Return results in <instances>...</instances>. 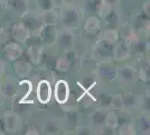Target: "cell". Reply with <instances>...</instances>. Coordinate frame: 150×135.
Returning <instances> with one entry per match:
<instances>
[{"label": "cell", "instance_id": "cell-24", "mask_svg": "<svg viewBox=\"0 0 150 135\" xmlns=\"http://www.w3.org/2000/svg\"><path fill=\"white\" fill-rule=\"evenodd\" d=\"M137 133L142 135H148L150 133V118L149 113L142 111L137 119Z\"/></svg>", "mask_w": 150, "mask_h": 135}, {"label": "cell", "instance_id": "cell-31", "mask_svg": "<svg viewBox=\"0 0 150 135\" xmlns=\"http://www.w3.org/2000/svg\"><path fill=\"white\" fill-rule=\"evenodd\" d=\"M55 68L61 72H69L72 69V64L69 61V59L65 55H62L59 58H57L56 63H55Z\"/></svg>", "mask_w": 150, "mask_h": 135}, {"label": "cell", "instance_id": "cell-19", "mask_svg": "<svg viewBox=\"0 0 150 135\" xmlns=\"http://www.w3.org/2000/svg\"><path fill=\"white\" fill-rule=\"evenodd\" d=\"M102 4H103V0H80L79 8L82 14L86 16H91V15L99 16Z\"/></svg>", "mask_w": 150, "mask_h": 135}, {"label": "cell", "instance_id": "cell-28", "mask_svg": "<svg viewBox=\"0 0 150 135\" xmlns=\"http://www.w3.org/2000/svg\"><path fill=\"white\" fill-rule=\"evenodd\" d=\"M130 49H131V53L138 56H142L149 50V42H147L146 39H139L130 45Z\"/></svg>", "mask_w": 150, "mask_h": 135}, {"label": "cell", "instance_id": "cell-5", "mask_svg": "<svg viewBox=\"0 0 150 135\" xmlns=\"http://www.w3.org/2000/svg\"><path fill=\"white\" fill-rule=\"evenodd\" d=\"M20 84L13 76H7L0 79V94L4 99L13 100L19 94Z\"/></svg>", "mask_w": 150, "mask_h": 135}, {"label": "cell", "instance_id": "cell-37", "mask_svg": "<svg viewBox=\"0 0 150 135\" xmlns=\"http://www.w3.org/2000/svg\"><path fill=\"white\" fill-rule=\"evenodd\" d=\"M50 1H52L54 9H57V10H59L62 7H64L67 4V0H50Z\"/></svg>", "mask_w": 150, "mask_h": 135}, {"label": "cell", "instance_id": "cell-32", "mask_svg": "<svg viewBox=\"0 0 150 135\" xmlns=\"http://www.w3.org/2000/svg\"><path fill=\"white\" fill-rule=\"evenodd\" d=\"M119 134L122 135H134L137 134V129L134 124L131 122H125L121 126L119 127Z\"/></svg>", "mask_w": 150, "mask_h": 135}, {"label": "cell", "instance_id": "cell-13", "mask_svg": "<svg viewBox=\"0 0 150 135\" xmlns=\"http://www.w3.org/2000/svg\"><path fill=\"white\" fill-rule=\"evenodd\" d=\"M105 108L96 107L88 116V127L93 132L102 133L104 129V117L106 114Z\"/></svg>", "mask_w": 150, "mask_h": 135}, {"label": "cell", "instance_id": "cell-7", "mask_svg": "<svg viewBox=\"0 0 150 135\" xmlns=\"http://www.w3.org/2000/svg\"><path fill=\"white\" fill-rule=\"evenodd\" d=\"M138 70L130 64H123L121 66H117L115 72V80H118L120 84L125 86H132L137 82Z\"/></svg>", "mask_w": 150, "mask_h": 135}, {"label": "cell", "instance_id": "cell-17", "mask_svg": "<svg viewBox=\"0 0 150 135\" xmlns=\"http://www.w3.org/2000/svg\"><path fill=\"white\" fill-rule=\"evenodd\" d=\"M4 56L5 60L9 62H15L23 56L24 54V49L21 44H19L17 42H8L4 46Z\"/></svg>", "mask_w": 150, "mask_h": 135}, {"label": "cell", "instance_id": "cell-2", "mask_svg": "<svg viewBox=\"0 0 150 135\" xmlns=\"http://www.w3.org/2000/svg\"><path fill=\"white\" fill-rule=\"evenodd\" d=\"M101 21L105 27L118 28L122 23V14L118 6H111L103 1L99 13Z\"/></svg>", "mask_w": 150, "mask_h": 135}, {"label": "cell", "instance_id": "cell-23", "mask_svg": "<svg viewBox=\"0 0 150 135\" xmlns=\"http://www.w3.org/2000/svg\"><path fill=\"white\" fill-rule=\"evenodd\" d=\"M15 72H16V76L21 79H27L31 74L33 72V65L31 63L27 62V61H15Z\"/></svg>", "mask_w": 150, "mask_h": 135}, {"label": "cell", "instance_id": "cell-6", "mask_svg": "<svg viewBox=\"0 0 150 135\" xmlns=\"http://www.w3.org/2000/svg\"><path fill=\"white\" fill-rule=\"evenodd\" d=\"M20 19H21V23L28 28L31 36H36L39 28L43 25V23L40 20V14L37 9L34 10V9L29 8L28 10H26L25 13L20 15Z\"/></svg>", "mask_w": 150, "mask_h": 135}, {"label": "cell", "instance_id": "cell-20", "mask_svg": "<svg viewBox=\"0 0 150 135\" xmlns=\"http://www.w3.org/2000/svg\"><path fill=\"white\" fill-rule=\"evenodd\" d=\"M115 72H117V66H113L110 63H100V66L96 71V76L103 82L109 84L115 80Z\"/></svg>", "mask_w": 150, "mask_h": 135}, {"label": "cell", "instance_id": "cell-16", "mask_svg": "<svg viewBox=\"0 0 150 135\" xmlns=\"http://www.w3.org/2000/svg\"><path fill=\"white\" fill-rule=\"evenodd\" d=\"M63 129H64L63 122L55 117H48L42 123L39 133L46 135H56L61 134Z\"/></svg>", "mask_w": 150, "mask_h": 135}, {"label": "cell", "instance_id": "cell-39", "mask_svg": "<svg viewBox=\"0 0 150 135\" xmlns=\"http://www.w3.org/2000/svg\"><path fill=\"white\" fill-rule=\"evenodd\" d=\"M6 70H7V64L5 61H2V60H0V79L5 76V73H6Z\"/></svg>", "mask_w": 150, "mask_h": 135}, {"label": "cell", "instance_id": "cell-40", "mask_svg": "<svg viewBox=\"0 0 150 135\" xmlns=\"http://www.w3.org/2000/svg\"><path fill=\"white\" fill-rule=\"evenodd\" d=\"M25 134H27V135H29V134L37 135V134H40V133H39V129H37L35 126H29V127L27 129V131L25 132Z\"/></svg>", "mask_w": 150, "mask_h": 135}, {"label": "cell", "instance_id": "cell-43", "mask_svg": "<svg viewBox=\"0 0 150 135\" xmlns=\"http://www.w3.org/2000/svg\"><path fill=\"white\" fill-rule=\"evenodd\" d=\"M2 99H4V98L1 97V94H0V106H1V103H2Z\"/></svg>", "mask_w": 150, "mask_h": 135}, {"label": "cell", "instance_id": "cell-18", "mask_svg": "<svg viewBox=\"0 0 150 135\" xmlns=\"http://www.w3.org/2000/svg\"><path fill=\"white\" fill-rule=\"evenodd\" d=\"M10 36H11V39L15 42L24 45L31 37V34L28 31V28L20 21V23H17V24L13 25L11 29H10Z\"/></svg>", "mask_w": 150, "mask_h": 135}, {"label": "cell", "instance_id": "cell-3", "mask_svg": "<svg viewBox=\"0 0 150 135\" xmlns=\"http://www.w3.org/2000/svg\"><path fill=\"white\" fill-rule=\"evenodd\" d=\"M113 45L104 42L101 37L95 41L91 46V55L92 59L99 63H111L112 60Z\"/></svg>", "mask_w": 150, "mask_h": 135}, {"label": "cell", "instance_id": "cell-21", "mask_svg": "<svg viewBox=\"0 0 150 135\" xmlns=\"http://www.w3.org/2000/svg\"><path fill=\"white\" fill-rule=\"evenodd\" d=\"M43 47L44 46L39 42L38 37L36 42H33L30 45H28L27 53H28V56L30 59L33 64L38 65L42 62V59H43Z\"/></svg>", "mask_w": 150, "mask_h": 135}, {"label": "cell", "instance_id": "cell-1", "mask_svg": "<svg viewBox=\"0 0 150 135\" xmlns=\"http://www.w3.org/2000/svg\"><path fill=\"white\" fill-rule=\"evenodd\" d=\"M82 21V11L74 2H67L58 10V24L63 28L77 29Z\"/></svg>", "mask_w": 150, "mask_h": 135}, {"label": "cell", "instance_id": "cell-10", "mask_svg": "<svg viewBox=\"0 0 150 135\" xmlns=\"http://www.w3.org/2000/svg\"><path fill=\"white\" fill-rule=\"evenodd\" d=\"M2 121L7 133H17L23 127V118L13 110H6L2 115Z\"/></svg>", "mask_w": 150, "mask_h": 135}, {"label": "cell", "instance_id": "cell-35", "mask_svg": "<svg viewBox=\"0 0 150 135\" xmlns=\"http://www.w3.org/2000/svg\"><path fill=\"white\" fill-rule=\"evenodd\" d=\"M10 39V33L6 27H0V45H5Z\"/></svg>", "mask_w": 150, "mask_h": 135}, {"label": "cell", "instance_id": "cell-4", "mask_svg": "<svg viewBox=\"0 0 150 135\" xmlns=\"http://www.w3.org/2000/svg\"><path fill=\"white\" fill-rule=\"evenodd\" d=\"M101 26H102V21L100 17L95 15L88 16V18L84 21L83 33L86 36L88 41L91 42V44H93L95 41H98L101 37Z\"/></svg>", "mask_w": 150, "mask_h": 135}, {"label": "cell", "instance_id": "cell-36", "mask_svg": "<svg viewBox=\"0 0 150 135\" xmlns=\"http://www.w3.org/2000/svg\"><path fill=\"white\" fill-rule=\"evenodd\" d=\"M74 131L76 134H91V133H93L88 126H84V125H77L74 129Z\"/></svg>", "mask_w": 150, "mask_h": 135}, {"label": "cell", "instance_id": "cell-25", "mask_svg": "<svg viewBox=\"0 0 150 135\" xmlns=\"http://www.w3.org/2000/svg\"><path fill=\"white\" fill-rule=\"evenodd\" d=\"M101 39H103L104 42L111 45L115 44L120 39V34L118 28L106 27L104 31H101Z\"/></svg>", "mask_w": 150, "mask_h": 135}, {"label": "cell", "instance_id": "cell-8", "mask_svg": "<svg viewBox=\"0 0 150 135\" xmlns=\"http://www.w3.org/2000/svg\"><path fill=\"white\" fill-rule=\"evenodd\" d=\"M75 43H76V35L74 33V29L63 28V27L58 29L55 45H57V47L59 50L67 51L71 49H74Z\"/></svg>", "mask_w": 150, "mask_h": 135}, {"label": "cell", "instance_id": "cell-15", "mask_svg": "<svg viewBox=\"0 0 150 135\" xmlns=\"http://www.w3.org/2000/svg\"><path fill=\"white\" fill-rule=\"evenodd\" d=\"M123 98V109L122 113H132L134 110H138L142 107V101L144 98L134 94V92H125L122 95Z\"/></svg>", "mask_w": 150, "mask_h": 135}, {"label": "cell", "instance_id": "cell-29", "mask_svg": "<svg viewBox=\"0 0 150 135\" xmlns=\"http://www.w3.org/2000/svg\"><path fill=\"white\" fill-rule=\"evenodd\" d=\"M109 109L114 111H122L123 109V98L121 94H114L111 96L110 103H109Z\"/></svg>", "mask_w": 150, "mask_h": 135}, {"label": "cell", "instance_id": "cell-14", "mask_svg": "<svg viewBox=\"0 0 150 135\" xmlns=\"http://www.w3.org/2000/svg\"><path fill=\"white\" fill-rule=\"evenodd\" d=\"M53 97V87L48 80H39L36 87V98L42 105H47L50 103Z\"/></svg>", "mask_w": 150, "mask_h": 135}, {"label": "cell", "instance_id": "cell-42", "mask_svg": "<svg viewBox=\"0 0 150 135\" xmlns=\"http://www.w3.org/2000/svg\"><path fill=\"white\" fill-rule=\"evenodd\" d=\"M6 131H5V125H4V121H2V117H0V135L5 134Z\"/></svg>", "mask_w": 150, "mask_h": 135}, {"label": "cell", "instance_id": "cell-12", "mask_svg": "<svg viewBox=\"0 0 150 135\" xmlns=\"http://www.w3.org/2000/svg\"><path fill=\"white\" fill-rule=\"evenodd\" d=\"M131 55L132 53L130 45L128 44L125 39H121V41L119 39L115 44H113L112 60L114 62H118V63L125 62L131 58Z\"/></svg>", "mask_w": 150, "mask_h": 135}, {"label": "cell", "instance_id": "cell-27", "mask_svg": "<svg viewBox=\"0 0 150 135\" xmlns=\"http://www.w3.org/2000/svg\"><path fill=\"white\" fill-rule=\"evenodd\" d=\"M40 14V20L43 25H56L58 26V10L52 9L48 11H44Z\"/></svg>", "mask_w": 150, "mask_h": 135}, {"label": "cell", "instance_id": "cell-30", "mask_svg": "<svg viewBox=\"0 0 150 135\" xmlns=\"http://www.w3.org/2000/svg\"><path fill=\"white\" fill-rule=\"evenodd\" d=\"M138 78L144 82V84H149L150 81V68H149V61H146L144 64L139 68L138 71Z\"/></svg>", "mask_w": 150, "mask_h": 135}, {"label": "cell", "instance_id": "cell-11", "mask_svg": "<svg viewBox=\"0 0 150 135\" xmlns=\"http://www.w3.org/2000/svg\"><path fill=\"white\" fill-rule=\"evenodd\" d=\"M53 96H54L57 104H59L62 106L65 105L69 100V97H71V89H69V82L64 79L57 80L54 84Z\"/></svg>", "mask_w": 150, "mask_h": 135}, {"label": "cell", "instance_id": "cell-22", "mask_svg": "<svg viewBox=\"0 0 150 135\" xmlns=\"http://www.w3.org/2000/svg\"><path fill=\"white\" fill-rule=\"evenodd\" d=\"M29 4L30 0H5L6 9L19 16L29 9Z\"/></svg>", "mask_w": 150, "mask_h": 135}, {"label": "cell", "instance_id": "cell-33", "mask_svg": "<svg viewBox=\"0 0 150 135\" xmlns=\"http://www.w3.org/2000/svg\"><path fill=\"white\" fill-rule=\"evenodd\" d=\"M34 1L36 5V9L39 13H44V11H48V10L54 9L50 0H34Z\"/></svg>", "mask_w": 150, "mask_h": 135}, {"label": "cell", "instance_id": "cell-34", "mask_svg": "<svg viewBox=\"0 0 150 135\" xmlns=\"http://www.w3.org/2000/svg\"><path fill=\"white\" fill-rule=\"evenodd\" d=\"M95 84H96L95 79L90 76V77L84 78L81 82H80V86H81L85 91H88V90H91L92 88H93V86H95Z\"/></svg>", "mask_w": 150, "mask_h": 135}, {"label": "cell", "instance_id": "cell-41", "mask_svg": "<svg viewBox=\"0 0 150 135\" xmlns=\"http://www.w3.org/2000/svg\"><path fill=\"white\" fill-rule=\"evenodd\" d=\"M105 4H109L111 6H118L119 5V1L120 0H103Z\"/></svg>", "mask_w": 150, "mask_h": 135}, {"label": "cell", "instance_id": "cell-26", "mask_svg": "<svg viewBox=\"0 0 150 135\" xmlns=\"http://www.w3.org/2000/svg\"><path fill=\"white\" fill-rule=\"evenodd\" d=\"M118 126H119V116L117 115L114 110L108 109L104 117V129L114 131L118 129Z\"/></svg>", "mask_w": 150, "mask_h": 135}, {"label": "cell", "instance_id": "cell-38", "mask_svg": "<svg viewBox=\"0 0 150 135\" xmlns=\"http://www.w3.org/2000/svg\"><path fill=\"white\" fill-rule=\"evenodd\" d=\"M142 13H144L147 17H149V16H150V1H149V0H146V1L144 2Z\"/></svg>", "mask_w": 150, "mask_h": 135}, {"label": "cell", "instance_id": "cell-9", "mask_svg": "<svg viewBox=\"0 0 150 135\" xmlns=\"http://www.w3.org/2000/svg\"><path fill=\"white\" fill-rule=\"evenodd\" d=\"M58 26L56 25H42L37 33V36L39 42L42 43L43 46L50 47L55 45L58 34Z\"/></svg>", "mask_w": 150, "mask_h": 135}]
</instances>
